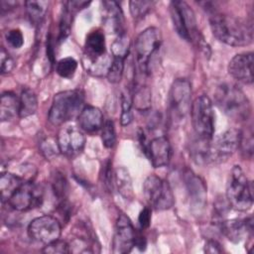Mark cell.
<instances>
[{
  "mask_svg": "<svg viewBox=\"0 0 254 254\" xmlns=\"http://www.w3.org/2000/svg\"><path fill=\"white\" fill-rule=\"evenodd\" d=\"M240 130L228 129L211 139L198 138L191 147V157L199 165H218L227 161L239 148Z\"/></svg>",
  "mask_w": 254,
  "mask_h": 254,
  "instance_id": "6da1fadb",
  "label": "cell"
},
{
  "mask_svg": "<svg viewBox=\"0 0 254 254\" xmlns=\"http://www.w3.org/2000/svg\"><path fill=\"white\" fill-rule=\"evenodd\" d=\"M209 25L213 36L228 46H247L253 40L252 25L242 19L213 12L209 17Z\"/></svg>",
  "mask_w": 254,
  "mask_h": 254,
  "instance_id": "7a4b0ae2",
  "label": "cell"
},
{
  "mask_svg": "<svg viewBox=\"0 0 254 254\" xmlns=\"http://www.w3.org/2000/svg\"><path fill=\"white\" fill-rule=\"evenodd\" d=\"M214 100L219 109L235 121H245L250 116V102L245 93L235 84L219 85L215 90Z\"/></svg>",
  "mask_w": 254,
  "mask_h": 254,
  "instance_id": "3957f363",
  "label": "cell"
},
{
  "mask_svg": "<svg viewBox=\"0 0 254 254\" xmlns=\"http://www.w3.org/2000/svg\"><path fill=\"white\" fill-rule=\"evenodd\" d=\"M84 94L80 89L64 90L55 94L49 110V122L55 126L63 125L77 118L83 109Z\"/></svg>",
  "mask_w": 254,
  "mask_h": 254,
  "instance_id": "277c9868",
  "label": "cell"
},
{
  "mask_svg": "<svg viewBox=\"0 0 254 254\" xmlns=\"http://www.w3.org/2000/svg\"><path fill=\"white\" fill-rule=\"evenodd\" d=\"M253 188L239 166H234L228 177L226 200L230 207L238 211H247L253 205Z\"/></svg>",
  "mask_w": 254,
  "mask_h": 254,
  "instance_id": "5b68a950",
  "label": "cell"
},
{
  "mask_svg": "<svg viewBox=\"0 0 254 254\" xmlns=\"http://www.w3.org/2000/svg\"><path fill=\"white\" fill-rule=\"evenodd\" d=\"M170 14L174 28L179 36L186 40H196L202 46L204 42L199 39V33L196 27V20L192 9L184 1H173L170 3Z\"/></svg>",
  "mask_w": 254,
  "mask_h": 254,
  "instance_id": "8992f818",
  "label": "cell"
},
{
  "mask_svg": "<svg viewBox=\"0 0 254 254\" xmlns=\"http://www.w3.org/2000/svg\"><path fill=\"white\" fill-rule=\"evenodd\" d=\"M191 124L198 138L211 139L214 134V111L212 102L206 95L196 97L190 106Z\"/></svg>",
  "mask_w": 254,
  "mask_h": 254,
  "instance_id": "52a82bcc",
  "label": "cell"
},
{
  "mask_svg": "<svg viewBox=\"0 0 254 254\" xmlns=\"http://www.w3.org/2000/svg\"><path fill=\"white\" fill-rule=\"evenodd\" d=\"M162 43L161 31L156 27L143 30L135 40V56L138 67L144 73L150 70V63Z\"/></svg>",
  "mask_w": 254,
  "mask_h": 254,
  "instance_id": "ba28073f",
  "label": "cell"
},
{
  "mask_svg": "<svg viewBox=\"0 0 254 254\" xmlns=\"http://www.w3.org/2000/svg\"><path fill=\"white\" fill-rule=\"evenodd\" d=\"M143 193L149 205L156 210L170 209L175 203L170 184L155 175H151L145 180Z\"/></svg>",
  "mask_w": 254,
  "mask_h": 254,
  "instance_id": "9c48e42d",
  "label": "cell"
},
{
  "mask_svg": "<svg viewBox=\"0 0 254 254\" xmlns=\"http://www.w3.org/2000/svg\"><path fill=\"white\" fill-rule=\"evenodd\" d=\"M170 110L176 120H181L190 111L191 106V86L188 79H176L169 93Z\"/></svg>",
  "mask_w": 254,
  "mask_h": 254,
  "instance_id": "30bf717a",
  "label": "cell"
},
{
  "mask_svg": "<svg viewBox=\"0 0 254 254\" xmlns=\"http://www.w3.org/2000/svg\"><path fill=\"white\" fill-rule=\"evenodd\" d=\"M61 232V222L52 215L36 217L28 225V235L30 238L45 245L60 239Z\"/></svg>",
  "mask_w": 254,
  "mask_h": 254,
  "instance_id": "8fae6325",
  "label": "cell"
},
{
  "mask_svg": "<svg viewBox=\"0 0 254 254\" xmlns=\"http://www.w3.org/2000/svg\"><path fill=\"white\" fill-rule=\"evenodd\" d=\"M60 152L68 157L78 156L85 146V136L79 127L67 125L60 129L57 137Z\"/></svg>",
  "mask_w": 254,
  "mask_h": 254,
  "instance_id": "7c38bea8",
  "label": "cell"
},
{
  "mask_svg": "<svg viewBox=\"0 0 254 254\" xmlns=\"http://www.w3.org/2000/svg\"><path fill=\"white\" fill-rule=\"evenodd\" d=\"M42 200V190L32 182H24L7 202L17 211H27L39 206Z\"/></svg>",
  "mask_w": 254,
  "mask_h": 254,
  "instance_id": "4fadbf2b",
  "label": "cell"
},
{
  "mask_svg": "<svg viewBox=\"0 0 254 254\" xmlns=\"http://www.w3.org/2000/svg\"><path fill=\"white\" fill-rule=\"evenodd\" d=\"M136 232L129 217L121 213L116 220V228L112 241V252L115 254L129 253L135 246Z\"/></svg>",
  "mask_w": 254,
  "mask_h": 254,
  "instance_id": "5bb4252c",
  "label": "cell"
},
{
  "mask_svg": "<svg viewBox=\"0 0 254 254\" xmlns=\"http://www.w3.org/2000/svg\"><path fill=\"white\" fill-rule=\"evenodd\" d=\"M184 180L190 196V206L195 213H200L206 202V187L204 182L190 170L184 174Z\"/></svg>",
  "mask_w": 254,
  "mask_h": 254,
  "instance_id": "9a60e30c",
  "label": "cell"
},
{
  "mask_svg": "<svg viewBox=\"0 0 254 254\" xmlns=\"http://www.w3.org/2000/svg\"><path fill=\"white\" fill-rule=\"evenodd\" d=\"M253 63L252 52L237 54L228 64V72L239 82L251 84L253 82Z\"/></svg>",
  "mask_w": 254,
  "mask_h": 254,
  "instance_id": "2e32d148",
  "label": "cell"
},
{
  "mask_svg": "<svg viewBox=\"0 0 254 254\" xmlns=\"http://www.w3.org/2000/svg\"><path fill=\"white\" fill-rule=\"evenodd\" d=\"M102 23L107 32L120 35L124 32L123 13L115 1L102 2Z\"/></svg>",
  "mask_w": 254,
  "mask_h": 254,
  "instance_id": "e0dca14e",
  "label": "cell"
},
{
  "mask_svg": "<svg viewBox=\"0 0 254 254\" xmlns=\"http://www.w3.org/2000/svg\"><path fill=\"white\" fill-rule=\"evenodd\" d=\"M154 168H162L169 164L171 158V145L167 137L159 136L148 144L147 154Z\"/></svg>",
  "mask_w": 254,
  "mask_h": 254,
  "instance_id": "ac0fdd59",
  "label": "cell"
},
{
  "mask_svg": "<svg viewBox=\"0 0 254 254\" xmlns=\"http://www.w3.org/2000/svg\"><path fill=\"white\" fill-rule=\"evenodd\" d=\"M253 219H228L220 221V230L222 234L231 242L238 243L247 232H252Z\"/></svg>",
  "mask_w": 254,
  "mask_h": 254,
  "instance_id": "d6986e66",
  "label": "cell"
},
{
  "mask_svg": "<svg viewBox=\"0 0 254 254\" xmlns=\"http://www.w3.org/2000/svg\"><path fill=\"white\" fill-rule=\"evenodd\" d=\"M106 54L104 33L100 30L91 31L86 36L82 61H94L104 57Z\"/></svg>",
  "mask_w": 254,
  "mask_h": 254,
  "instance_id": "ffe728a7",
  "label": "cell"
},
{
  "mask_svg": "<svg viewBox=\"0 0 254 254\" xmlns=\"http://www.w3.org/2000/svg\"><path fill=\"white\" fill-rule=\"evenodd\" d=\"M79 128L87 133H93L100 130L104 124L101 110L95 106H84L77 117Z\"/></svg>",
  "mask_w": 254,
  "mask_h": 254,
  "instance_id": "44dd1931",
  "label": "cell"
},
{
  "mask_svg": "<svg viewBox=\"0 0 254 254\" xmlns=\"http://www.w3.org/2000/svg\"><path fill=\"white\" fill-rule=\"evenodd\" d=\"M20 97L11 91H5L1 95L0 100V119L1 121H8L19 116Z\"/></svg>",
  "mask_w": 254,
  "mask_h": 254,
  "instance_id": "7402d4cb",
  "label": "cell"
},
{
  "mask_svg": "<svg viewBox=\"0 0 254 254\" xmlns=\"http://www.w3.org/2000/svg\"><path fill=\"white\" fill-rule=\"evenodd\" d=\"M114 184L117 191L123 198L126 200H132L134 198L132 179L129 171L125 167H118L114 171Z\"/></svg>",
  "mask_w": 254,
  "mask_h": 254,
  "instance_id": "603a6c76",
  "label": "cell"
},
{
  "mask_svg": "<svg viewBox=\"0 0 254 254\" xmlns=\"http://www.w3.org/2000/svg\"><path fill=\"white\" fill-rule=\"evenodd\" d=\"M24 181L11 173H2L0 177V192L2 201H8L12 194L21 187Z\"/></svg>",
  "mask_w": 254,
  "mask_h": 254,
  "instance_id": "cb8c5ba5",
  "label": "cell"
},
{
  "mask_svg": "<svg viewBox=\"0 0 254 254\" xmlns=\"http://www.w3.org/2000/svg\"><path fill=\"white\" fill-rule=\"evenodd\" d=\"M38 108V99L36 93L30 89L25 88L20 95V110L19 117L26 118L36 113Z\"/></svg>",
  "mask_w": 254,
  "mask_h": 254,
  "instance_id": "d4e9b609",
  "label": "cell"
},
{
  "mask_svg": "<svg viewBox=\"0 0 254 254\" xmlns=\"http://www.w3.org/2000/svg\"><path fill=\"white\" fill-rule=\"evenodd\" d=\"M25 6L31 22L35 25H38L43 21L45 15L47 14L49 2L42 1V0L41 1L30 0L25 2Z\"/></svg>",
  "mask_w": 254,
  "mask_h": 254,
  "instance_id": "484cf974",
  "label": "cell"
},
{
  "mask_svg": "<svg viewBox=\"0 0 254 254\" xmlns=\"http://www.w3.org/2000/svg\"><path fill=\"white\" fill-rule=\"evenodd\" d=\"M129 53V39L125 33L117 35V38L111 45L112 58L125 60Z\"/></svg>",
  "mask_w": 254,
  "mask_h": 254,
  "instance_id": "4316f807",
  "label": "cell"
},
{
  "mask_svg": "<svg viewBox=\"0 0 254 254\" xmlns=\"http://www.w3.org/2000/svg\"><path fill=\"white\" fill-rule=\"evenodd\" d=\"M76 68H77V62L71 57L61 59L56 64L57 73L64 78L72 77L73 74L75 73Z\"/></svg>",
  "mask_w": 254,
  "mask_h": 254,
  "instance_id": "83f0119b",
  "label": "cell"
},
{
  "mask_svg": "<svg viewBox=\"0 0 254 254\" xmlns=\"http://www.w3.org/2000/svg\"><path fill=\"white\" fill-rule=\"evenodd\" d=\"M132 104L137 110H148L151 105V91L148 86H140L132 96Z\"/></svg>",
  "mask_w": 254,
  "mask_h": 254,
  "instance_id": "f1b7e54d",
  "label": "cell"
},
{
  "mask_svg": "<svg viewBox=\"0 0 254 254\" xmlns=\"http://www.w3.org/2000/svg\"><path fill=\"white\" fill-rule=\"evenodd\" d=\"M73 11H71L65 4L63 9V14L61 16L60 20V35H59V40L63 41L64 40L69 32H70V27H71V22H72V15Z\"/></svg>",
  "mask_w": 254,
  "mask_h": 254,
  "instance_id": "f546056e",
  "label": "cell"
},
{
  "mask_svg": "<svg viewBox=\"0 0 254 254\" xmlns=\"http://www.w3.org/2000/svg\"><path fill=\"white\" fill-rule=\"evenodd\" d=\"M154 5L153 1H130L129 8L132 17L135 20L142 19Z\"/></svg>",
  "mask_w": 254,
  "mask_h": 254,
  "instance_id": "4dcf8cb0",
  "label": "cell"
},
{
  "mask_svg": "<svg viewBox=\"0 0 254 254\" xmlns=\"http://www.w3.org/2000/svg\"><path fill=\"white\" fill-rule=\"evenodd\" d=\"M101 131V140L103 145L106 148H112L116 142V133L115 126L112 120H106L102 126Z\"/></svg>",
  "mask_w": 254,
  "mask_h": 254,
  "instance_id": "1f68e13d",
  "label": "cell"
},
{
  "mask_svg": "<svg viewBox=\"0 0 254 254\" xmlns=\"http://www.w3.org/2000/svg\"><path fill=\"white\" fill-rule=\"evenodd\" d=\"M124 70V60L112 58V63L107 71V78L111 83H117L121 80Z\"/></svg>",
  "mask_w": 254,
  "mask_h": 254,
  "instance_id": "d6a6232c",
  "label": "cell"
},
{
  "mask_svg": "<svg viewBox=\"0 0 254 254\" xmlns=\"http://www.w3.org/2000/svg\"><path fill=\"white\" fill-rule=\"evenodd\" d=\"M132 107V96L128 93H123L121 96V117L120 121L123 126L129 125L133 120V113L131 110Z\"/></svg>",
  "mask_w": 254,
  "mask_h": 254,
  "instance_id": "836d02e7",
  "label": "cell"
},
{
  "mask_svg": "<svg viewBox=\"0 0 254 254\" xmlns=\"http://www.w3.org/2000/svg\"><path fill=\"white\" fill-rule=\"evenodd\" d=\"M239 148L247 156L251 157L253 153V132L252 129H246V131L240 130V142Z\"/></svg>",
  "mask_w": 254,
  "mask_h": 254,
  "instance_id": "e575fe53",
  "label": "cell"
},
{
  "mask_svg": "<svg viewBox=\"0 0 254 254\" xmlns=\"http://www.w3.org/2000/svg\"><path fill=\"white\" fill-rule=\"evenodd\" d=\"M43 252L48 254H66L70 252V246L65 241L58 239L45 245Z\"/></svg>",
  "mask_w": 254,
  "mask_h": 254,
  "instance_id": "d590c367",
  "label": "cell"
},
{
  "mask_svg": "<svg viewBox=\"0 0 254 254\" xmlns=\"http://www.w3.org/2000/svg\"><path fill=\"white\" fill-rule=\"evenodd\" d=\"M7 43L14 49H19L24 44V36L19 29H12L5 35Z\"/></svg>",
  "mask_w": 254,
  "mask_h": 254,
  "instance_id": "8d00e7d4",
  "label": "cell"
},
{
  "mask_svg": "<svg viewBox=\"0 0 254 254\" xmlns=\"http://www.w3.org/2000/svg\"><path fill=\"white\" fill-rule=\"evenodd\" d=\"M0 61H1V73H9L13 69L15 63L14 60L10 57V55L6 52V50L2 47L0 52Z\"/></svg>",
  "mask_w": 254,
  "mask_h": 254,
  "instance_id": "74e56055",
  "label": "cell"
},
{
  "mask_svg": "<svg viewBox=\"0 0 254 254\" xmlns=\"http://www.w3.org/2000/svg\"><path fill=\"white\" fill-rule=\"evenodd\" d=\"M41 149H42L43 154L47 158H51L52 156H55L58 153H61L60 149H59V146H58L57 140L51 141V139H46L45 141L42 142Z\"/></svg>",
  "mask_w": 254,
  "mask_h": 254,
  "instance_id": "f35d334b",
  "label": "cell"
},
{
  "mask_svg": "<svg viewBox=\"0 0 254 254\" xmlns=\"http://www.w3.org/2000/svg\"><path fill=\"white\" fill-rule=\"evenodd\" d=\"M65 187H66V182L64 181V178H63L62 176L55 177L53 181V190H54L55 195L59 199H62V200L64 199Z\"/></svg>",
  "mask_w": 254,
  "mask_h": 254,
  "instance_id": "ab89813d",
  "label": "cell"
},
{
  "mask_svg": "<svg viewBox=\"0 0 254 254\" xmlns=\"http://www.w3.org/2000/svg\"><path fill=\"white\" fill-rule=\"evenodd\" d=\"M138 222L139 225L141 227V229H146L150 226L151 223V209L149 207H144L140 213H139V217H138Z\"/></svg>",
  "mask_w": 254,
  "mask_h": 254,
  "instance_id": "60d3db41",
  "label": "cell"
},
{
  "mask_svg": "<svg viewBox=\"0 0 254 254\" xmlns=\"http://www.w3.org/2000/svg\"><path fill=\"white\" fill-rule=\"evenodd\" d=\"M111 163L109 161H107L105 164H104V168H103V182H104V185L110 189L112 188V170H111Z\"/></svg>",
  "mask_w": 254,
  "mask_h": 254,
  "instance_id": "b9f144b4",
  "label": "cell"
},
{
  "mask_svg": "<svg viewBox=\"0 0 254 254\" xmlns=\"http://www.w3.org/2000/svg\"><path fill=\"white\" fill-rule=\"evenodd\" d=\"M204 251L206 253H220L222 252V249L216 240L209 239L204 244Z\"/></svg>",
  "mask_w": 254,
  "mask_h": 254,
  "instance_id": "7bdbcfd3",
  "label": "cell"
}]
</instances>
